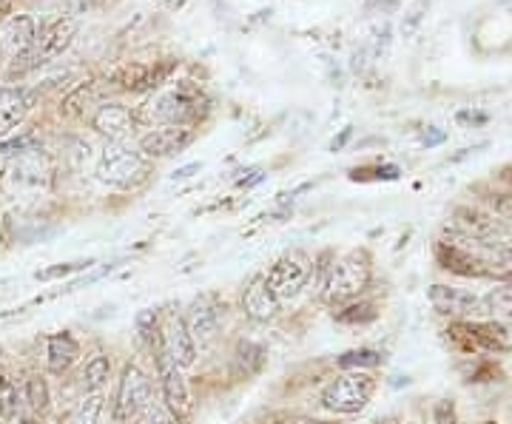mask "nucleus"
<instances>
[{
    "instance_id": "393cba45",
    "label": "nucleus",
    "mask_w": 512,
    "mask_h": 424,
    "mask_svg": "<svg viewBox=\"0 0 512 424\" xmlns=\"http://www.w3.org/2000/svg\"><path fill=\"white\" fill-rule=\"evenodd\" d=\"M20 393L18 385L0 370V424H12L18 416Z\"/></svg>"
},
{
    "instance_id": "72a5a7b5",
    "label": "nucleus",
    "mask_w": 512,
    "mask_h": 424,
    "mask_svg": "<svg viewBox=\"0 0 512 424\" xmlns=\"http://www.w3.org/2000/svg\"><path fill=\"white\" fill-rule=\"evenodd\" d=\"M94 259H86V262H63V265H55V268H46V271H37L35 279L40 282H52V279L69 277L74 271H83V268H92Z\"/></svg>"
},
{
    "instance_id": "1a4fd4ad",
    "label": "nucleus",
    "mask_w": 512,
    "mask_h": 424,
    "mask_svg": "<svg viewBox=\"0 0 512 424\" xmlns=\"http://www.w3.org/2000/svg\"><path fill=\"white\" fill-rule=\"evenodd\" d=\"M265 279H268V285H271V291L279 302L296 299L311 279V259L302 251H291V254L276 259Z\"/></svg>"
},
{
    "instance_id": "c85d7f7f",
    "label": "nucleus",
    "mask_w": 512,
    "mask_h": 424,
    "mask_svg": "<svg viewBox=\"0 0 512 424\" xmlns=\"http://www.w3.org/2000/svg\"><path fill=\"white\" fill-rule=\"evenodd\" d=\"M23 402L32 407L35 413H43L49 407V388L43 376H29L26 388H23Z\"/></svg>"
},
{
    "instance_id": "b1692460",
    "label": "nucleus",
    "mask_w": 512,
    "mask_h": 424,
    "mask_svg": "<svg viewBox=\"0 0 512 424\" xmlns=\"http://www.w3.org/2000/svg\"><path fill=\"white\" fill-rule=\"evenodd\" d=\"M265 365V351L256 345V342H248V339H242L237 345V351H234V370H237V376H256L259 370Z\"/></svg>"
},
{
    "instance_id": "f257e3e1",
    "label": "nucleus",
    "mask_w": 512,
    "mask_h": 424,
    "mask_svg": "<svg viewBox=\"0 0 512 424\" xmlns=\"http://www.w3.org/2000/svg\"><path fill=\"white\" fill-rule=\"evenodd\" d=\"M373 277V265H370V254L367 251H350L339 262H333L322 296L328 305H345L350 299L367 291Z\"/></svg>"
},
{
    "instance_id": "aec40b11",
    "label": "nucleus",
    "mask_w": 512,
    "mask_h": 424,
    "mask_svg": "<svg viewBox=\"0 0 512 424\" xmlns=\"http://www.w3.org/2000/svg\"><path fill=\"white\" fill-rule=\"evenodd\" d=\"M77 359H80V345L69 331L52 333L46 339V365L55 376H63L66 370H72Z\"/></svg>"
},
{
    "instance_id": "ddd939ff",
    "label": "nucleus",
    "mask_w": 512,
    "mask_h": 424,
    "mask_svg": "<svg viewBox=\"0 0 512 424\" xmlns=\"http://www.w3.org/2000/svg\"><path fill=\"white\" fill-rule=\"evenodd\" d=\"M461 237H470V240L481 242H501L504 234V225L501 220H495L493 214L473 208V205H456L453 208V228Z\"/></svg>"
},
{
    "instance_id": "39448f33",
    "label": "nucleus",
    "mask_w": 512,
    "mask_h": 424,
    "mask_svg": "<svg viewBox=\"0 0 512 424\" xmlns=\"http://www.w3.org/2000/svg\"><path fill=\"white\" fill-rule=\"evenodd\" d=\"M148 163L140 151H134L126 143H109L100 163H97V177L100 183L114 185V188H134L146 180Z\"/></svg>"
},
{
    "instance_id": "f8f14e48",
    "label": "nucleus",
    "mask_w": 512,
    "mask_h": 424,
    "mask_svg": "<svg viewBox=\"0 0 512 424\" xmlns=\"http://www.w3.org/2000/svg\"><path fill=\"white\" fill-rule=\"evenodd\" d=\"M74 35H77V20L74 18H60L55 20L43 35L37 37L32 52H29V66L37 69V66H46L57 57L63 55L69 46H72Z\"/></svg>"
},
{
    "instance_id": "e433bc0d",
    "label": "nucleus",
    "mask_w": 512,
    "mask_h": 424,
    "mask_svg": "<svg viewBox=\"0 0 512 424\" xmlns=\"http://www.w3.org/2000/svg\"><path fill=\"white\" fill-rule=\"evenodd\" d=\"M436 424H461L456 416V407L450 402H439L436 405Z\"/></svg>"
},
{
    "instance_id": "7c9ffc66",
    "label": "nucleus",
    "mask_w": 512,
    "mask_h": 424,
    "mask_svg": "<svg viewBox=\"0 0 512 424\" xmlns=\"http://www.w3.org/2000/svg\"><path fill=\"white\" fill-rule=\"evenodd\" d=\"M134 328H137L140 342L154 345V342H157V336H160V314H157L154 308H143L140 314L134 316Z\"/></svg>"
},
{
    "instance_id": "c03bdc74",
    "label": "nucleus",
    "mask_w": 512,
    "mask_h": 424,
    "mask_svg": "<svg viewBox=\"0 0 512 424\" xmlns=\"http://www.w3.org/2000/svg\"><path fill=\"white\" fill-rule=\"evenodd\" d=\"M293 424H330V422H319V419H299V422Z\"/></svg>"
},
{
    "instance_id": "5701e85b",
    "label": "nucleus",
    "mask_w": 512,
    "mask_h": 424,
    "mask_svg": "<svg viewBox=\"0 0 512 424\" xmlns=\"http://www.w3.org/2000/svg\"><path fill=\"white\" fill-rule=\"evenodd\" d=\"M94 106H100V86H97V83H83V86H77V89L63 100L60 111L69 114V117H80V114L92 111Z\"/></svg>"
},
{
    "instance_id": "a878e982",
    "label": "nucleus",
    "mask_w": 512,
    "mask_h": 424,
    "mask_svg": "<svg viewBox=\"0 0 512 424\" xmlns=\"http://www.w3.org/2000/svg\"><path fill=\"white\" fill-rule=\"evenodd\" d=\"M109 376H111L109 356H106V353H94L92 359L86 362V370H83V385H86V390L97 393V390L109 382Z\"/></svg>"
},
{
    "instance_id": "ea45409f",
    "label": "nucleus",
    "mask_w": 512,
    "mask_h": 424,
    "mask_svg": "<svg viewBox=\"0 0 512 424\" xmlns=\"http://www.w3.org/2000/svg\"><path fill=\"white\" fill-rule=\"evenodd\" d=\"M194 171H200V166H197V163H194V166L180 168V171H174V174H171V180H185V177H191Z\"/></svg>"
},
{
    "instance_id": "2f4dec72",
    "label": "nucleus",
    "mask_w": 512,
    "mask_h": 424,
    "mask_svg": "<svg viewBox=\"0 0 512 424\" xmlns=\"http://www.w3.org/2000/svg\"><path fill=\"white\" fill-rule=\"evenodd\" d=\"M478 305H484L490 314H501V316H512V288H493L490 294L484 296V302H478Z\"/></svg>"
},
{
    "instance_id": "412c9836",
    "label": "nucleus",
    "mask_w": 512,
    "mask_h": 424,
    "mask_svg": "<svg viewBox=\"0 0 512 424\" xmlns=\"http://www.w3.org/2000/svg\"><path fill=\"white\" fill-rule=\"evenodd\" d=\"M171 72V66H163V69H154V66H146V63H128L120 72L114 74V80L128 89V92H143V89H154L160 86L165 77Z\"/></svg>"
},
{
    "instance_id": "6ab92c4d",
    "label": "nucleus",
    "mask_w": 512,
    "mask_h": 424,
    "mask_svg": "<svg viewBox=\"0 0 512 424\" xmlns=\"http://www.w3.org/2000/svg\"><path fill=\"white\" fill-rule=\"evenodd\" d=\"M427 296H430V305H433L441 316H453V319L473 314L478 308V302H481L473 291L453 288V285H433V288L427 291Z\"/></svg>"
},
{
    "instance_id": "a211bd4d",
    "label": "nucleus",
    "mask_w": 512,
    "mask_h": 424,
    "mask_svg": "<svg viewBox=\"0 0 512 424\" xmlns=\"http://www.w3.org/2000/svg\"><path fill=\"white\" fill-rule=\"evenodd\" d=\"M92 126L100 134H106L109 140H123L134 131L137 117L123 103H100L92 114Z\"/></svg>"
},
{
    "instance_id": "423d86ee",
    "label": "nucleus",
    "mask_w": 512,
    "mask_h": 424,
    "mask_svg": "<svg viewBox=\"0 0 512 424\" xmlns=\"http://www.w3.org/2000/svg\"><path fill=\"white\" fill-rule=\"evenodd\" d=\"M151 348H154V365H157V379H160L165 407L185 424L188 416H191V393H188V385H185L183 368L165 353L160 336H157V342Z\"/></svg>"
},
{
    "instance_id": "2eb2a0df",
    "label": "nucleus",
    "mask_w": 512,
    "mask_h": 424,
    "mask_svg": "<svg viewBox=\"0 0 512 424\" xmlns=\"http://www.w3.org/2000/svg\"><path fill=\"white\" fill-rule=\"evenodd\" d=\"M194 143V129L188 126H154L140 137L143 157H171Z\"/></svg>"
},
{
    "instance_id": "58836bf2",
    "label": "nucleus",
    "mask_w": 512,
    "mask_h": 424,
    "mask_svg": "<svg viewBox=\"0 0 512 424\" xmlns=\"http://www.w3.org/2000/svg\"><path fill=\"white\" fill-rule=\"evenodd\" d=\"M458 123H484L487 120V114H473V111H458V117H456Z\"/></svg>"
},
{
    "instance_id": "49530a36",
    "label": "nucleus",
    "mask_w": 512,
    "mask_h": 424,
    "mask_svg": "<svg viewBox=\"0 0 512 424\" xmlns=\"http://www.w3.org/2000/svg\"><path fill=\"white\" fill-rule=\"evenodd\" d=\"M0 240H3V237H0Z\"/></svg>"
},
{
    "instance_id": "4468645a",
    "label": "nucleus",
    "mask_w": 512,
    "mask_h": 424,
    "mask_svg": "<svg viewBox=\"0 0 512 424\" xmlns=\"http://www.w3.org/2000/svg\"><path fill=\"white\" fill-rule=\"evenodd\" d=\"M160 342H163L165 353L180 365V368H191L197 362V342L191 339L188 325L180 314L165 316V325L160 328Z\"/></svg>"
},
{
    "instance_id": "a19ab883",
    "label": "nucleus",
    "mask_w": 512,
    "mask_h": 424,
    "mask_svg": "<svg viewBox=\"0 0 512 424\" xmlns=\"http://www.w3.org/2000/svg\"><path fill=\"white\" fill-rule=\"evenodd\" d=\"M441 140H444V131H433V134H427V137H424V143H427V146H436V143H441Z\"/></svg>"
},
{
    "instance_id": "a18cd8bd",
    "label": "nucleus",
    "mask_w": 512,
    "mask_h": 424,
    "mask_svg": "<svg viewBox=\"0 0 512 424\" xmlns=\"http://www.w3.org/2000/svg\"><path fill=\"white\" fill-rule=\"evenodd\" d=\"M379 424H402V422H396V419H384V422H379Z\"/></svg>"
},
{
    "instance_id": "79ce46f5",
    "label": "nucleus",
    "mask_w": 512,
    "mask_h": 424,
    "mask_svg": "<svg viewBox=\"0 0 512 424\" xmlns=\"http://www.w3.org/2000/svg\"><path fill=\"white\" fill-rule=\"evenodd\" d=\"M350 137V129H345L342 131V137H339V140H333V143H330V148H333V151H339V148L345 146V140H348Z\"/></svg>"
},
{
    "instance_id": "6e6552de",
    "label": "nucleus",
    "mask_w": 512,
    "mask_h": 424,
    "mask_svg": "<svg viewBox=\"0 0 512 424\" xmlns=\"http://www.w3.org/2000/svg\"><path fill=\"white\" fill-rule=\"evenodd\" d=\"M450 339L467 353H504L510 351V333L498 322H453Z\"/></svg>"
},
{
    "instance_id": "c9c22d12",
    "label": "nucleus",
    "mask_w": 512,
    "mask_h": 424,
    "mask_svg": "<svg viewBox=\"0 0 512 424\" xmlns=\"http://www.w3.org/2000/svg\"><path fill=\"white\" fill-rule=\"evenodd\" d=\"M404 0H365V12L367 15H387L393 9H399Z\"/></svg>"
},
{
    "instance_id": "37998d69",
    "label": "nucleus",
    "mask_w": 512,
    "mask_h": 424,
    "mask_svg": "<svg viewBox=\"0 0 512 424\" xmlns=\"http://www.w3.org/2000/svg\"><path fill=\"white\" fill-rule=\"evenodd\" d=\"M495 279H501V282H504L507 288H512V268H510V271H498V274H495Z\"/></svg>"
},
{
    "instance_id": "f03ea898",
    "label": "nucleus",
    "mask_w": 512,
    "mask_h": 424,
    "mask_svg": "<svg viewBox=\"0 0 512 424\" xmlns=\"http://www.w3.org/2000/svg\"><path fill=\"white\" fill-rule=\"evenodd\" d=\"M0 185L12 197H26V194H40L52 185V163L40 148L23 151L18 157H9V166L3 168Z\"/></svg>"
},
{
    "instance_id": "7ed1b4c3",
    "label": "nucleus",
    "mask_w": 512,
    "mask_h": 424,
    "mask_svg": "<svg viewBox=\"0 0 512 424\" xmlns=\"http://www.w3.org/2000/svg\"><path fill=\"white\" fill-rule=\"evenodd\" d=\"M200 94L191 89H171V92L154 94L140 109V120L148 126H188L200 120Z\"/></svg>"
},
{
    "instance_id": "c756f323",
    "label": "nucleus",
    "mask_w": 512,
    "mask_h": 424,
    "mask_svg": "<svg viewBox=\"0 0 512 424\" xmlns=\"http://www.w3.org/2000/svg\"><path fill=\"white\" fill-rule=\"evenodd\" d=\"M103 410H106V399H103L100 393H92V396H86V399L77 405L72 424H100Z\"/></svg>"
},
{
    "instance_id": "9b49d317",
    "label": "nucleus",
    "mask_w": 512,
    "mask_h": 424,
    "mask_svg": "<svg viewBox=\"0 0 512 424\" xmlns=\"http://www.w3.org/2000/svg\"><path fill=\"white\" fill-rule=\"evenodd\" d=\"M185 325H188V333L191 339L200 345V348H208L217 333H220V319L222 308L214 294H200L191 305H188V316H183Z\"/></svg>"
},
{
    "instance_id": "cd10ccee",
    "label": "nucleus",
    "mask_w": 512,
    "mask_h": 424,
    "mask_svg": "<svg viewBox=\"0 0 512 424\" xmlns=\"http://www.w3.org/2000/svg\"><path fill=\"white\" fill-rule=\"evenodd\" d=\"M376 316L379 314H376V308L370 302H350V305L336 311V322H342V325H367Z\"/></svg>"
},
{
    "instance_id": "bb28decb",
    "label": "nucleus",
    "mask_w": 512,
    "mask_h": 424,
    "mask_svg": "<svg viewBox=\"0 0 512 424\" xmlns=\"http://www.w3.org/2000/svg\"><path fill=\"white\" fill-rule=\"evenodd\" d=\"M336 365H339V368H345V370L379 368V365H382V353L370 351V348H362V351H348V353H342V356L336 359Z\"/></svg>"
},
{
    "instance_id": "4be33fe9",
    "label": "nucleus",
    "mask_w": 512,
    "mask_h": 424,
    "mask_svg": "<svg viewBox=\"0 0 512 424\" xmlns=\"http://www.w3.org/2000/svg\"><path fill=\"white\" fill-rule=\"evenodd\" d=\"M26 109H29V103H26L23 92H12V89L0 92V137H6L9 131L18 129Z\"/></svg>"
},
{
    "instance_id": "0eeeda50",
    "label": "nucleus",
    "mask_w": 512,
    "mask_h": 424,
    "mask_svg": "<svg viewBox=\"0 0 512 424\" xmlns=\"http://www.w3.org/2000/svg\"><path fill=\"white\" fill-rule=\"evenodd\" d=\"M148 402H151V382H148V376L137 365H126L123 376H120V385H117L114 407H111L114 422H134L146 410Z\"/></svg>"
},
{
    "instance_id": "dca6fc26",
    "label": "nucleus",
    "mask_w": 512,
    "mask_h": 424,
    "mask_svg": "<svg viewBox=\"0 0 512 424\" xmlns=\"http://www.w3.org/2000/svg\"><path fill=\"white\" fill-rule=\"evenodd\" d=\"M37 40V29L35 20L29 15H15L3 23L0 29V55L6 60H15V57H23L32 52Z\"/></svg>"
},
{
    "instance_id": "f704fd0d",
    "label": "nucleus",
    "mask_w": 512,
    "mask_h": 424,
    "mask_svg": "<svg viewBox=\"0 0 512 424\" xmlns=\"http://www.w3.org/2000/svg\"><path fill=\"white\" fill-rule=\"evenodd\" d=\"M32 148H40V140L35 134H20L18 140H9L0 146V157H18L23 151H32Z\"/></svg>"
},
{
    "instance_id": "4c0bfd02",
    "label": "nucleus",
    "mask_w": 512,
    "mask_h": 424,
    "mask_svg": "<svg viewBox=\"0 0 512 424\" xmlns=\"http://www.w3.org/2000/svg\"><path fill=\"white\" fill-rule=\"evenodd\" d=\"M427 9H430V3H427V0H421L419 6L410 12V23L404 26V35H413V32H416V26L421 23V18H424V12H427Z\"/></svg>"
},
{
    "instance_id": "473e14b6",
    "label": "nucleus",
    "mask_w": 512,
    "mask_h": 424,
    "mask_svg": "<svg viewBox=\"0 0 512 424\" xmlns=\"http://www.w3.org/2000/svg\"><path fill=\"white\" fill-rule=\"evenodd\" d=\"M137 424H183L168 407L165 402H148V407L137 416Z\"/></svg>"
},
{
    "instance_id": "f3484780",
    "label": "nucleus",
    "mask_w": 512,
    "mask_h": 424,
    "mask_svg": "<svg viewBox=\"0 0 512 424\" xmlns=\"http://www.w3.org/2000/svg\"><path fill=\"white\" fill-rule=\"evenodd\" d=\"M279 299L271 291V285H268V279L265 274H256L251 282H248V288H245V294H242V311L248 319H254V322H271L279 314Z\"/></svg>"
},
{
    "instance_id": "9d476101",
    "label": "nucleus",
    "mask_w": 512,
    "mask_h": 424,
    "mask_svg": "<svg viewBox=\"0 0 512 424\" xmlns=\"http://www.w3.org/2000/svg\"><path fill=\"white\" fill-rule=\"evenodd\" d=\"M436 259H439V265L444 271L458 274V277L487 279L498 274L493 265H487V262L478 257V254H473L467 245H461L453 234L436 242Z\"/></svg>"
},
{
    "instance_id": "20e7f679",
    "label": "nucleus",
    "mask_w": 512,
    "mask_h": 424,
    "mask_svg": "<svg viewBox=\"0 0 512 424\" xmlns=\"http://www.w3.org/2000/svg\"><path fill=\"white\" fill-rule=\"evenodd\" d=\"M373 393H376V379L365 370H350V373L336 376L328 388L322 390V405L339 416H356L370 405Z\"/></svg>"
}]
</instances>
